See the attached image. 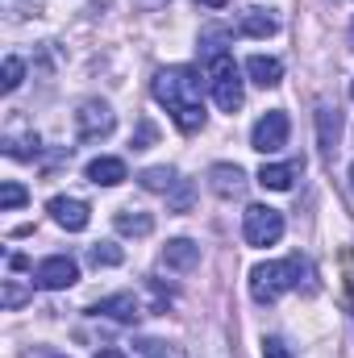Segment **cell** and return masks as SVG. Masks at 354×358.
<instances>
[{
	"label": "cell",
	"mask_w": 354,
	"mask_h": 358,
	"mask_svg": "<svg viewBox=\"0 0 354 358\" xmlns=\"http://www.w3.org/2000/svg\"><path fill=\"white\" fill-rule=\"evenodd\" d=\"M155 100L171 113L183 134H196L204 125V100H200V71L196 67H163L155 76Z\"/></svg>",
	"instance_id": "1"
},
{
	"label": "cell",
	"mask_w": 354,
	"mask_h": 358,
	"mask_svg": "<svg viewBox=\"0 0 354 358\" xmlns=\"http://www.w3.org/2000/svg\"><path fill=\"white\" fill-rule=\"evenodd\" d=\"M304 275H309V263L300 255H292L283 263H259L250 271V296H255V304H275L283 292L300 287Z\"/></svg>",
	"instance_id": "2"
},
{
	"label": "cell",
	"mask_w": 354,
	"mask_h": 358,
	"mask_svg": "<svg viewBox=\"0 0 354 358\" xmlns=\"http://www.w3.org/2000/svg\"><path fill=\"white\" fill-rule=\"evenodd\" d=\"M208 88H213V100L221 113H238L246 92H242V71L234 63V55H217L208 59Z\"/></svg>",
	"instance_id": "3"
},
{
	"label": "cell",
	"mask_w": 354,
	"mask_h": 358,
	"mask_svg": "<svg viewBox=\"0 0 354 358\" xmlns=\"http://www.w3.org/2000/svg\"><path fill=\"white\" fill-rule=\"evenodd\" d=\"M242 238L246 246H275L283 238V213L271 204H250L242 213Z\"/></svg>",
	"instance_id": "4"
},
{
	"label": "cell",
	"mask_w": 354,
	"mask_h": 358,
	"mask_svg": "<svg viewBox=\"0 0 354 358\" xmlns=\"http://www.w3.org/2000/svg\"><path fill=\"white\" fill-rule=\"evenodd\" d=\"M113 129H117V117H113V108L104 100H84L80 104V113H76V138L80 142H100Z\"/></svg>",
	"instance_id": "5"
},
{
	"label": "cell",
	"mask_w": 354,
	"mask_h": 358,
	"mask_svg": "<svg viewBox=\"0 0 354 358\" xmlns=\"http://www.w3.org/2000/svg\"><path fill=\"white\" fill-rule=\"evenodd\" d=\"M288 113L283 108H271L263 113L259 121H255V129H250V146L259 150V155H275V150H283L288 146Z\"/></svg>",
	"instance_id": "6"
},
{
	"label": "cell",
	"mask_w": 354,
	"mask_h": 358,
	"mask_svg": "<svg viewBox=\"0 0 354 358\" xmlns=\"http://www.w3.org/2000/svg\"><path fill=\"white\" fill-rule=\"evenodd\" d=\"M76 279H80V267H76V259H67V255H50V259H42V263L34 267V283L46 287V292H63V287H71Z\"/></svg>",
	"instance_id": "7"
},
{
	"label": "cell",
	"mask_w": 354,
	"mask_h": 358,
	"mask_svg": "<svg viewBox=\"0 0 354 358\" xmlns=\"http://www.w3.org/2000/svg\"><path fill=\"white\" fill-rule=\"evenodd\" d=\"M46 213L67 229V234H80V229H88L92 221V208L84 204V200H76V196H55L50 204H46Z\"/></svg>",
	"instance_id": "8"
},
{
	"label": "cell",
	"mask_w": 354,
	"mask_h": 358,
	"mask_svg": "<svg viewBox=\"0 0 354 358\" xmlns=\"http://www.w3.org/2000/svg\"><path fill=\"white\" fill-rule=\"evenodd\" d=\"M92 317H113V321H121V325H138L142 304H138L134 292H117V296H104L100 304H92Z\"/></svg>",
	"instance_id": "9"
},
{
	"label": "cell",
	"mask_w": 354,
	"mask_h": 358,
	"mask_svg": "<svg viewBox=\"0 0 354 358\" xmlns=\"http://www.w3.org/2000/svg\"><path fill=\"white\" fill-rule=\"evenodd\" d=\"M208 187H213L221 200H242V192H246V171H242L238 163H217V167H208Z\"/></svg>",
	"instance_id": "10"
},
{
	"label": "cell",
	"mask_w": 354,
	"mask_h": 358,
	"mask_svg": "<svg viewBox=\"0 0 354 358\" xmlns=\"http://www.w3.org/2000/svg\"><path fill=\"white\" fill-rule=\"evenodd\" d=\"M38 134L34 129H25V121L17 117L13 125H8V134H4V155L8 159H21V163H29V159H38Z\"/></svg>",
	"instance_id": "11"
},
{
	"label": "cell",
	"mask_w": 354,
	"mask_h": 358,
	"mask_svg": "<svg viewBox=\"0 0 354 358\" xmlns=\"http://www.w3.org/2000/svg\"><path fill=\"white\" fill-rule=\"evenodd\" d=\"M163 267L179 271V275L196 271L200 267V246H196L192 238H176V242H167V246H163Z\"/></svg>",
	"instance_id": "12"
},
{
	"label": "cell",
	"mask_w": 354,
	"mask_h": 358,
	"mask_svg": "<svg viewBox=\"0 0 354 358\" xmlns=\"http://www.w3.org/2000/svg\"><path fill=\"white\" fill-rule=\"evenodd\" d=\"M300 171H304V159H292V163H263L259 183H263L267 192H288Z\"/></svg>",
	"instance_id": "13"
},
{
	"label": "cell",
	"mask_w": 354,
	"mask_h": 358,
	"mask_svg": "<svg viewBox=\"0 0 354 358\" xmlns=\"http://www.w3.org/2000/svg\"><path fill=\"white\" fill-rule=\"evenodd\" d=\"M317 138H321L325 155L338 150V142H342V113L334 104H317Z\"/></svg>",
	"instance_id": "14"
},
{
	"label": "cell",
	"mask_w": 354,
	"mask_h": 358,
	"mask_svg": "<svg viewBox=\"0 0 354 358\" xmlns=\"http://www.w3.org/2000/svg\"><path fill=\"white\" fill-rule=\"evenodd\" d=\"M113 225H117V234H125V238H150V234H155V217L142 213V208H117Z\"/></svg>",
	"instance_id": "15"
},
{
	"label": "cell",
	"mask_w": 354,
	"mask_h": 358,
	"mask_svg": "<svg viewBox=\"0 0 354 358\" xmlns=\"http://www.w3.org/2000/svg\"><path fill=\"white\" fill-rule=\"evenodd\" d=\"M88 179L96 187H117V183H125L129 171H125V163L121 159H108V155H100V159H92L88 163Z\"/></svg>",
	"instance_id": "16"
},
{
	"label": "cell",
	"mask_w": 354,
	"mask_h": 358,
	"mask_svg": "<svg viewBox=\"0 0 354 358\" xmlns=\"http://www.w3.org/2000/svg\"><path fill=\"white\" fill-rule=\"evenodd\" d=\"M246 76L259 84V88H275L283 80V63L279 59H267V55H250L246 59Z\"/></svg>",
	"instance_id": "17"
},
{
	"label": "cell",
	"mask_w": 354,
	"mask_h": 358,
	"mask_svg": "<svg viewBox=\"0 0 354 358\" xmlns=\"http://www.w3.org/2000/svg\"><path fill=\"white\" fill-rule=\"evenodd\" d=\"M238 29L246 34V38H271V34H279V21L263 13V8H246L242 17H238Z\"/></svg>",
	"instance_id": "18"
},
{
	"label": "cell",
	"mask_w": 354,
	"mask_h": 358,
	"mask_svg": "<svg viewBox=\"0 0 354 358\" xmlns=\"http://www.w3.org/2000/svg\"><path fill=\"white\" fill-rule=\"evenodd\" d=\"M138 183H142L146 192H163V196H167V192L179 183V176L171 171V167H146V171L138 176Z\"/></svg>",
	"instance_id": "19"
},
{
	"label": "cell",
	"mask_w": 354,
	"mask_h": 358,
	"mask_svg": "<svg viewBox=\"0 0 354 358\" xmlns=\"http://www.w3.org/2000/svg\"><path fill=\"white\" fill-rule=\"evenodd\" d=\"M88 263L92 267H121L125 263V250L113 246V242H96V246H88Z\"/></svg>",
	"instance_id": "20"
},
{
	"label": "cell",
	"mask_w": 354,
	"mask_h": 358,
	"mask_svg": "<svg viewBox=\"0 0 354 358\" xmlns=\"http://www.w3.org/2000/svg\"><path fill=\"white\" fill-rule=\"evenodd\" d=\"M138 355L142 358H187L176 342H159V338H138Z\"/></svg>",
	"instance_id": "21"
},
{
	"label": "cell",
	"mask_w": 354,
	"mask_h": 358,
	"mask_svg": "<svg viewBox=\"0 0 354 358\" xmlns=\"http://www.w3.org/2000/svg\"><path fill=\"white\" fill-rule=\"evenodd\" d=\"M25 300H34V287H25V283H17V279H4L0 304H4V308H21Z\"/></svg>",
	"instance_id": "22"
},
{
	"label": "cell",
	"mask_w": 354,
	"mask_h": 358,
	"mask_svg": "<svg viewBox=\"0 0 354 358\" xmlns=\"http://www.w3.org/2000/svg\"><path fill=\"white\" fill-rule=\"evenodd\" d=\"M25 200H29V192H25V187H21L17 179H8V183L0 187V208H4V213H13V208H21Z\"/></svg>",
	"instance_id": "23"
},
{
	"label": "cell",
	"mask_w": 354,
	"mask_h": 358,
	"mask_svg": "<svg viewBox=\"0 0 354 358\" xmlns=\"http://www.w3.org/2000/svg\"><path fill=\"white\" fill-rule=\"evenodd\" d=\"M167 196H171V200H167L171 213H187V208H192V183H187V179H179Z\"/></svg>",
	"instance_id": "24"
},
{
	"label": "cell",
	"mask_w": 354,
	"mask_h": 358,
	"mask_svg": "<svg viewBox=\"0 0 354 358\" xmlns=\"http://www.w3.org/2000/svg\"><path fill=\"white\" fill-rule=\"evenodd\" d=\"M21 80H25V63H21L17 55H8V59H4V92H17Z\"/></svg>",
	"instance_id": "25"
},
{
	"label": "cell",
	"mask_w": 354,
	"mask_h": 358,
	"mask_svg": "<svg viewBox=\"0 0 354 358\" xmlns=\"http://www.w3.org/2000/svg\"><path fill=\"white\" fill-rule=\"evenodd\" d=\"M29 13L38 17L42 4H38V0H8V17H13V21H21V17H29Z\"/></svg>",
	"instance_id": "26"
},
{
	"label": "cell",
	"mask_w": 354,
	"mask_h": 358,
	"mask_svg": "<svg viewBox=\"0 0 354 358\" xmlns=\"http://www.w3.org/2000/svg\"><path fill=\"white\" fill-rule=\"evenodd\" d=\"M263 358H292V350L279 338H263Z\"/></svg>",
	"instance_id": "27"
},
{
	"label": "cell",
	"mask_w": 354,
	"mask_h": 358,
	"mask_svg": "<svg viewBox=\"0 0 354 358\" xmlns=\"http://www.w3.org/2000/svg\"><path fill=\"white\" fill-rule=\"evenodd\" d=\"M155 142V125L150 121H142V129H138V138H134V150H146Z\"/></svg>",
	"instance_id": "28"
},
{
	"label": "cell",
	"mask_w": 354,
	"mask_h": 358,
	"mask_svg": "<svg viewBox=\"0 0 354 358\" xmlns=\"http://www.w3.org/2000/svg\"><path fill=\"white\" fill-rule=\"evenodd\" d=\"M8 267H13V271H25V267H29V259H25V255H13V259H8Z\"/></svg>",
	"instance_id": "29"
},
{
	"label": "cell",
	"mask_w": 354,
	"mask_h": 358,
	"mask_svg": "<svg viewBox=\"0 0 354 358\" xmlns=\"http://www.w3.org/2000/svg\"><path fill=\"white\" fill-rule=\"evenodd\" d=\"M200 8H225V0H196Z\"/></svg>",
	"instance_id": "30"
},
{
	"label": "cell",
	"mask_w": 354,
	"mask_h": 358,
	"mask_svg": "<svg viewBox=\"0 0 354 358\" xmlns=\"http://www.w3.org/2000/svg\"><path fill=\"white\" fill-rule=\"evenodd\" d=\"M96 358H125V355H121V350H100Z\"/></svg>",
	"instance_id": "31"
},
{
	"label": "cell",
	"mask_w": 354,
	"mask_h": 358,
	"mask_svg": "<svg viewBox=\"0 0 354 358\" xmlns=\"http://www.w3.org/2000/svg\"><path fill=\"white\" fill-rule=\"evenodd\" d=\"M142 4H146V8H163L167 0H142Z\"/></svg>",
	"instance_id": "32"
},
{
	"label": "cell",
	"mask_w": 354,
	"mask_h": 358,
	"mask_svg": "<svg viewBox=\"0 0 354 358\" xmlns=\"http://www.w3.org/2000/svg\"><path fill=\"white\" fill-rule=\"evenodd\" d=\"M351 187H354V167H351Z\"/></svg>",
	"instance_id": "33"
},
{
	"label": "cell",
	"mask_w": 354,
	"mask_h": 358,
	"mask_svg": "<svg viewBox=\"0 0 354 358\" xmlns=\"http://www.w3.org/2000/svg\"><path fill=\"white\" fill-rule=\"evenodd\" d=\"M351 42H354V29H351Z\"/></svg>",
	"instance_id": "34"
},
{
	"label": "cell",
	"mask_w": 354,
	"mask_h": 358,
	"mask_svg": "<svg viewBox=\"0 0 354 358\" xmlns=\"http://www.w3.org/2000/svg\"><path fill=\"white\" fill-rule=\"evenodd\" d=\"M351 96H354V84H351Z\"/></svg>",
	"instance_id": "35"
},
{
	"label": "cell",
	"mask_w": 354,
	"mask_h": 358,
	"mask_svg": "<svg viewBox=\"0 0 354 358\" xmlns=\"http://www.w3.org/2000/svg\"><path fill=\"white\" fill-rule=\"evenodd\" d=\"M55 358H59V355H55Z\"/></svg>",
	"instance_id": "36"
}]
</instances>
